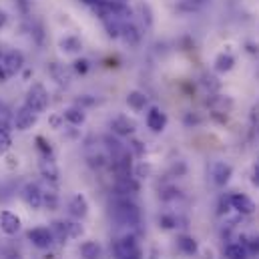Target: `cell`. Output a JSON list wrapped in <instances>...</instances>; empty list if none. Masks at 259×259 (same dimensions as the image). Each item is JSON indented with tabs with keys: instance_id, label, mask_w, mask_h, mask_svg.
<instances>
[{
	"instance_id": "cell-1",
	"label": "cell",
	"mask_w": 259,
	"mask_h": 259,
	"mask_svg": "<svg viewBox=\"0 0 259 259\" xmlns=\"http://www.w3.org/2000/svg\"><path fill=\"white\" fill-rule=\"evenodd\" d=\"M115 219L121 225L135 227L141 221V211H139V207L135 203H131L129 199H121V201L115 203Z\"/></svg>"
},
{
	"instance_id": "cell-2",
	"label": "cell",
	"mask_w": 259,
	"mask_h": 259,
	"mask_svg": "<svg viewBox=\"0 0 259 259\" xmlns=\"http://www.w3.org/2000/svg\"><path fill=\"white\" fill-rule=\"evenodd\" d=\"M24 105H26L30 111H34L36 115L45 113V111L49 109V91H47L40 82H34V84L28 89V93H26Z\"/></svg>"
},
{
	"instance_id": "cell-3",
	"label": "cell",
	"mask_w": 259,
	"mask_h": 259,
	"mask_svg": "<svg viewBox=\"0 0 259 259\" xmlns=\"http://www.w3.org/2000/svg\"><path fill=\"white\" fill-rule=\"evenodd\" d=\"M26 237L38 249H49L55 243V235H53V231L49 227H34V229H30L26 233Z\"/></svg>"
},
{
	"instance_id": "cell-4",
	"label": "cell",
	"mask_w": 259,
	"mask_h": 259,
	"mask_svg": "<svg viewBox=\"0 0 259 259\" xmlns=\"http://www.w3.org/2000/svg\"><path fill=\"white\" fill-rule=\"evenodd\" d=\"M0 66L4 68V72H6L8 76H12V74L20 72V68L24 66V57H22V53H18V51L2 53V55H0Z\"/></svg>"
},
{
	"instance_id": "cell-5",
	"label": "cell",
	"mask_w": 259,
	"mask_h": 259,
	"mask_svg": "<svg viewBox=\"0 0 259 259\" xmlns=\"http://www.w3.org/2000/svg\"><path fill=\"white\" fill-rule=\"evenodd\" d=\"M36 119H38V115H36L34 111H30L26 105H22V107L16 111V115H14V129L16 131L32 129V127L36 125Z\"/></svg>"
},
{
	"instance_id": "cell-6",
	"label": "cell",
	"mask_w": 259,
	"mask_h": 259,
	"mask_svg": "<svg viewBox=\"0 0 259 259\" xmlns=\"http://www.w3.org/2000/svg\"><path fill=\"white\" fill-rule=\"evenodd\" d=\"M0 231L4 235H16L20 231V217L8 209L0 211Z\"/></svg>"
},
{
	"instance_id": "cell-7",
	"label": "cell",
	"mask_w": 259,
	"mask_h": 259,
	"mask_svg": "<svg viewBox=\"0 0 259 259\" xmlns=\"http://www.w3.org/2000/svg\"><path fill=\"white\" fill-rule=\"evenodd\" d=\"M22 199H24V203H26L28 207H32V209L42 207V189H40V185L28 183V185L22 189Z\"/></svg>"
},
{
	"instance_id": "cell-8",
	"label": "cell",
	"mask_w": 259,
	"mask_h": 259,
	"mask_svg": "<svg viewBox=\"0 0 259 259\" xmlns=\"http://www.w3.org/2000/svg\"><path fill=\"white\" fill-rule=\"evenodd\" d=\"M137 249H139V245H137V237L135 235H125V237H121L115 243V255H117V259L129 257L131 253H135Z\"/></svg>"
},
{
	"instance_id": "cell-9",
	"label": "cell",
	"mask_w": 259,
	"mask_h": 259,
	"mask_svg": "<svg viewBox=\"0 0 259 259\" xmlns=\"http://www.w3.org/2000/svg\"><path fill=\"white\" fill-rule=\"evenodd\" d=\"M229 177H231V167L229 165H225V163H213L211 165V179H213L215 185L223 187L229 181Z\"/></svg>"
},
{
	"instance_id": "cell-10",
	"label": "cell",
	"mask_w": 259,
	"mask_h": 259,
	"mask_svg": "<svg viewBox=\"0 0 259 259\" xmlns=\"http://www.w3.org/2000/svg\"><path fill=\"white\" fill-rule=\"evenodd\" d=\"M68 211H70V215L74 217V219H84L87 217V213H89V203H87V199L82 197V195H74L72 199H70V203H68Z\"/></svg>"
},
{
	"instance_id": "cell-11",
	"label": "cell",
	"mask_w": 259,
	"mask_h": 259,
	"mask_svg": "<svg viewBox=\"0 0 259 259\" xmlns=\"http://www.w3.org/2000/svg\"><path fill=\"white\" fill-rule=\"evenodd\" d=\"M165 125H167V115H165L163 111H159V109H151V111L147 113V127H149L151 131L161 133V131L165 129Z\"/></svg>"
},
{
	"instance_id": "cell-12",
	"label": "cell",
	"mask_w": 259,
	"mask_h": 259,
	"mask_svg": "<svg viewBox=\"0 0 259 259\" xmlns=\"http://www.w3.org/2000/svg\"><path fill=\"white\" fill-rule=\"evenodd\" d=\"M231 205H233V209L235 211H239V213H243V215H249V213H253L255 211V205H253V201L247 197V195H231Z\"/></svg>"
},
{
	"instance_id": "cell-13",
	"label": "cell",
	"mask_w": 259,
	"mask_h": 259,
	"mask_svg": "<svg viewBox=\"0 0 259 259\" xmlns=\"http://www.w3.org/2000/svg\"><path fill=\"white\" fill-rule=\"evenodd\" d=\"M38 169H40V175H42L47 181L55 183V181L59 179V167H57L55 161H51V159H42L40 165H38Z\"/></svg>"
},
{
	"instance_id": "cell-14",
	"label": "cell",
	"mask_w": 259,
	"mask_h": 259,
	"mask_svg": "<svg viewBox=\"0 0 259 259\" xmlns=\"http://www.w3.org/2000/svg\"><path fill=\"white\" fill-rule=\"evenodd\" d=\"M111 129H113V133H117L121 137H129L131 133L135 131V123L131 119H127V117H117L111 123Z\"/></svg>"
},
{
	"instance_id": "cell-15",
	"label": "cell",
	"mask_w": 259,
	"mask_h": 259,
	"mask_svg": "<svg viewBox=\"0 0 259 259\" xmlns=\"http://www.w3.org/2000/svg\"><path fill=\"white\" fill-rule=\"evenodd\" d=\"M177 247H179L181 253H185V255H195V253H197V241H195L193 237H189V235H181V237L177 239Z\"/></svg>"
},
{
	"instance_id": "cell-16",
	"label": "cell",
	"mask_w": 259,
	"mask_h": 259,
	"mask_svg": "<svg viewBox=\"0 0 259 259\" xmlns=\"http://www.w3.org/2000/svg\"><path fill=\"white\" fill-rule=\"evenodd\" d=\"M63 119H65L66 123H70V125H82L84 123V113L78 107H70V109H66L65 113H63Z\"/></svg>"
},
{
	"instance_id": "cell-17",
	"label": "cell",
	"mask_w": 259,
	"mask_h": 259,
	"mask_svg": "<svg viewBox=\"0 0 259 259\" xmlns=\"http://www.w3.org/2000/svg\"><path fill=\"white\" fill-rule=\"evenodd\" d=\"M225 259H245L247 257V249L241 243H229L225 247Z\"/></svg>"
},
{
	"instance_id": "cell-18",
	"label": "cell",
	"mask_w": 259,
	"mask_h": 259,
	"mask_svg": "<svg viewBox=\"0 0 259 259\" xmlns=\"http://www.w3.org/2000/svg\"><path fill=\"white\" fill-rule=\"evenodd\" d=\"M127 103H129V107L133 111H143L147 107V97L143 93H139V91H133L127 97Z\"/></svg>"
},
{
	"instance_id": "cell-19",
	"label": "cell",
	"mask_w": 259,
	"mask_h": 259,
	"mask_svg": "<svg viewBox=\"0 0 259 259\" xmlns=\"http://www.w3.org/2000/svg\"><path fill=\"white\" fill-rule=\"evenodd\" d=\"M99 253H101V247H99V243H95V241H84V243L80 245V255L84 259H97Z\"/></svg>"
},
{
	"instance_id": "cell-20",
	"label": "cell",
	"mask_w": 259,
	"mask_h": 259,
	"mask_svg": "<svg viewBox=\"0 0 259 259\" xmlns=\"http://www.w3.org/2000/svg\"><path fill=\"white\" fill-rule=\"evenodd\" d=\"M61 49H63L65 53L74 55V53H78V51L82 49V42H80L76 36H65V38L61 40Z\"/></svg>"
},
{
	"instance_id": "cell-21",
	"label": "cell",
	"mask_w": 259,
	"mask_h": 259,
	"mask_svg": "<svg viewBox=\"0 0 259 259\" xmlns=\"http://www.w3.org/2000/svg\"><path fill=\"white\" fill-rule=\"evenodd\" d=\"M59 203V197L55 189H42V205L49 207V209H55Z\"/></svg>"
},
{
	"instance_id": "cell-22",
	"label": "cell",
	"mask_w": 259,
	"mask_h": 259,
	"mask_svg": "<svg viewBox=\"0 0 259 259\" xmlns=\"http://www.w3.org/2000/svg\"><path fill=\"white\" fill-rule=\"evenodd\" d=\"M65 225H66V235H68V239H74V237H80V235H82L80 223H76V221H65Z\"/></svg>"
},
{
	"instance_id": "cell-23",
	"label": "cell",
	"mask_w": 259,
	"mask_h": 259,
	"mask_svg": "<svg viewBox=\"0 0 259 259\" xmlns=\"http://www.w3.org/2000/svg\"><path fill=\"white\" fill-rule=\"evenodd\" d=\"M51 74H53L55 80H59L61 84H63V82H68V74H66V70L61 65H57V63L51 66Z\"/></svg>"
},
{
	"instance_id": "cell-24",
	"label": "cell",
	"mask_w": 259,
	"mask_h": 259,
	"mask_svg": "<svg viewBox=\"0 0 259 259\" xmlns=\"http://www.w3.org/2000/svg\"><path fill=\"white\" fill-rule=\"evenodd\" d=\"M231 65H233V59H231V57L221 55V57L217 59V63H215V68H217V70H229Z\"/></svg>"
},
{
	"instance_id": "cell-25",
	"label": "cell",
	"mask_w": 259,
	"mask_h": 259,
	"mask_svg": "<svg viewBox=\"0 0 259 259\" xmlns=\"http://www.w3.org/2000/svg\"><path fill=\"white\" fill-rule=\"evenodd\" d=\"M159 221H161V225H163L165 229H173V227L177 225V219H175V217H171V215H163Z\"/></svg>"
},
{
	"instance_id": "cell-26",
	"label": "cell",
	"mask_w": 259,
	"mask_h": 259,
	"mask_svg": "<svg viewBox=\"0 0 259 259\" xmlns=\"http://www.w3.org/2000/svg\"><path fill=\"white\" fill-rule=\"evenodd\" d=\"M6 149H10V137L8 133H0V153H4Z\"/></svg>"
},
{
	"instance_id": "cell-27",
	"label": "cell",
	"mask_w": 259,
	"mask_h": 259,
	"mask_svg": "<svg viewBox=\"0 0 259 259\" xmlns=\"http://www.w3.org/2000/svg\"><path fill=\"white\" fill-rule=\"evenodd\" d=\"M74 68H76V72H87L89 63H87V61H76V63H74Z\"/></svg>"
},
{
	"instance_id": "cell-28",
	"label": "cell",
	"mask_w": 259,
	"mask_h": 259,
	"mask_svg": "<svg viewBox=\"0 0 259 259\" xmlns=\"http://www.w3.org/2000/svg\"><path fill=\"white\" fill-rule=\"evenodd\" d=\"M36 143L40 145V149H42L45 153H51V147H47V143H45V139H42V137H38V139H36Z\"/></svg>"
},
{
	"instance_id": "cell-29",
	"label": "cell",
	"mask_w": 259,
	"mask_h": 259,
	"mask_svg": "<svg viewBox=\"0 0 259 259\" xmlns=\"http://www.w3.org/2000/svg\"><path fill=\"white\" fill-rule=\"evenodd\" d=\"M2 259H22V257H20L18 253H14V251H10V253H4V255H2Z\"/></svg>"
},
{
	"instance_id": "cell-30",
	"label": "cell",
	"mask_w": 259,
	"mask_h": 259,
	"mask_svg": "<svg viewBox=\"0 0 259 259\" xmlns=\"http://www.w3.org/2000/svg\"><path fill=\"white\" fill-rule=\"evenodd\" d=\"M125 259H143V253H141V249H137L135 253H131L129 257H125Z\"/></svg>"
},
{
	"instance_id": "cell-31",
	"label": "cell",
	"mask_w": 259,
	"mask_h": 259,
	"mask_svg": "<svg viewBox=\"0 0 259 259\" xmlns=\"http://www.w3.org/2000/svg\"><path fill=\"white\" fill-rule=\"evenodd\" d=\"M6 20H8V16H6V12H2V10H0V28H2L4 24H6Z\"/></svg>"
},
{
	"instance_id": "cell-32",
	"label": "cell",
	"mask_w": 259,
	"mask_h": 259,
	"mask_svg": "<svg viewBox=\"0 0 259 259\" xmlns=\"http://www.w3.org/2000/svg\"><path fill=\"white\" fill-rule=\"evenodd\" d=\"M6 78H8V74H6V72H4V68L0 66V82H4Z\"/></svg>"
},
{
	"instance_id": "cell-33",
	"label": "cell",
	"mask_w": 259,
	"mask_h": 259,
	"mask_svg": "<svg viewBox=\"0 0 259 259\" xmlns=\"http://www.w3.org/2000/svg\"><path fill=\"white\" fill-rule=\"evenodd\" d=\"M84 2H87V4H93V6H97V4H101L103 0H84Z\"/></svg>"
},
{
	"instance_id": "cell-34",
	"label": "cell",
	"mask_w": 259,
	"mask_h": 259,
	"mask_svg": "<svg viewBox=\"0 0 259 259\" xmlns=\"http://www.w3.org/2000/svg\"><path fill=\"white\" fill-rule=\"evenodd\" d=\"M255 183H259V165L255 167Z\"/></svg>"
},
{
	"instance_id": "cell-35",
	"label": "cell",
	"mask_w": 259,
	"mask_h": 259,
	"mask_svg": "<svg viewBox=\"0 0 259 259\" xmlns=\"http://www.w3.org/2000/svg\"><path fill=\"white\" fill-rule=\"evenodd\" d=\"M149 259H157V253L153 251V253H151V257H149Z\"/></svg>"
}]
</instances>
